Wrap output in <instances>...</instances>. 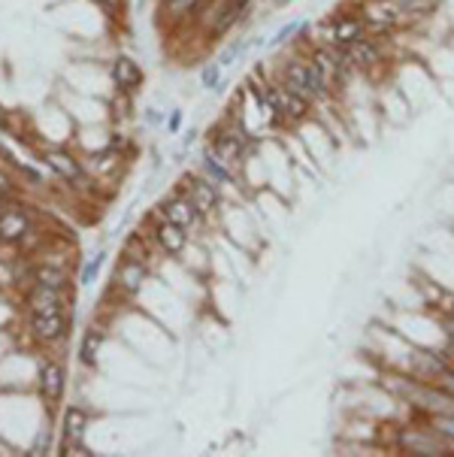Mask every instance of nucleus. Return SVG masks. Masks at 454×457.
<instances>
[{"instance_id":"obj_1","label":"nucleus","mask_w":454,"mask_h":457,"mask_svg":"<svg viewBox=\"0 0 454 457\" xmlns=\"http://www.w3.org/2000/svg\"><path fill=\"white\" fill-rule=\"evenodd\" d=\"M282 85L291 88L294 94L306 97L309 104H321V100L333 97L331 88H327L321 70L315 67V61H303V58H291L285 61V70H282Z\"/></svg>"},{"instance_id":"obj_2","label":"nucleus","mask_w":454,"mask_h":457,"mask_svg":"<svg viewBox=\"0 0 454 457\" xmlns=\"http://www.w3.org/2000/svg\"><path fill=\"white\" fill-rule=\"evenodd\" d=\"M397 451L412 454V457H448L454 454V446L445 442L430 427H400L394 439Z\"/></svg>"},{"instance_id":"obj_3","label":"nucleus","mask_w":454,"mask_h":457,"mask_svg":"<svg viewBox=\"0 0 454 457\" xmlns=\"http://www.w3.org/2000/svg\"><path fill=\"white\" fill-rule=\"evenodd\" d=\"M248 6H251V0H218V6L206 9L203 16H200L206 21V36L209 40H218L227 31H233L236 24L243 21Z\"/></svg>"},{"instance_id":"obj_4","label":"nucleus","mask_w":454,"mask_h":457,"mask_svg":"<svg viewBox=\"0 0 454 457\" xmlns=\"http://www.w3.org/2000/svg\"><path fill=\"white\" fill-rule=\"evenodd\" d=\"M267 100L276 112V121H288V124H297L309 116V100L294 94L291 88H285L282 82L279 85H267Z\"/></svg>"},{"instance_id":"obj_5","label":"nucleus","mask_w":454,"mask_h":457,"mask_svg":"<svg viewBox=\"0 0 454 457\" xmlns=\"http://www.w3.org/2000/svg\"><path fill=\"white\" fill-rule=\"evenodd\" d=\"M179 191L194 203V209L203 215V219H209V215L218 212V206H221V185L212 182L209 176H188Z\"/></svg>"},{"instance_id":"obj_6","label":"nucleus","mask_w":454,"mask_h":457,"mask_svg":"<svg viewBox=\"0 0 454 457\" xmlns=\"http://www.w3.org/2000/svg\"><path fill=\"white\" fill-rule=\"evenodd\" d=\"M85 430H88V412L82 406H70L61 421V454H91L85 446Z\"/></svg>"},{"instance_id":"obj_7","label":"nucleus","mask_w":454,"mask_h":457,"mask_svg":"<svg viewBox=\"0 0 454 457\" xmlns=\"http://www.w3.org/2000/svg\"><path fill=\"white\" fill-rule=\"evenodd\" d=\"M31 318V333L36 342L43 346H55V342H64L67 333H70V318L67 312H49V315H40V312H28Z\"/></svg>"},{"instance_id":"obj_8","label":"nucleus","mask_w":454,"mask_h":457,"mask_svg":"<svg viewBox=\"0 0 454 457\" xmlns=\"http://www.w3.org/2000/svg\"><path fill=\"white\" fill-rule=\"evenodd\" d=\"M36 385H40V397L46 406H58L64 400V388H67V373L58 361H43L40 373H36Z\"/></svg>"},{"instance_id":"obj_9","label":"nucleus","mask_w":454,"mask_h":457,"mask_svg":"<svg viewBox=\"0 0 454 457\" xmlns=\"http://www.w3.org/2000/svg\"><path fill=\"white\" fill-rule=\"evenodd\" d=\"M158 209H161V215H163L167 221L185 227V231H194V227H197L200 221H203V215H200V212L194 209V203L188 200L182 191H176V194H170V197H163Z\"/></svg>"},{"instance_id":"obj_10","label":"nucleus","mask_w":454,"mask_h":457,"mask_svg":"<svg viewBox=\"0 0 454 457\" xmlns=\"http://www.w3.org/2000/svg\"><path fill=\"white\" fill-rule=\"evenodd\" d=\"M34 233V219L28 209L21 206H9L0 212V243H24V236Z\"/></svg>"},{"instance_id":"obj_11","label":"nucleus","mask_w":454,"mask_h":457,"mask_svg":"<svg viewBox=\"0 0 454 457\" xmlns=\"http://www.w3.org/2000/svg\"><path fill=\"white\" fill-rule=\"evenodd\" d=\"M363 28H367V21H363V19L336 16V19L324 28L321 43H324V46H339V49H345L348 43H355L358 36H363Z\"/></svg>"},{"instance_id":"obj_12","label":"nucleus","mask_w":454,"mask_h":457,"mask_svg":"<svg viewBox=\"0 0 454 457\" xmlns=\"http://www.w3.org/2000/svg\"><path fill=\"white\" fill-rule=\"evenodd\" d=\"M43 161H46L49 167H52L67 185H76V188L88 185V173H85V167L70 155V151H64V149H49L46 155H43Z\"/></svg>"},{"instance_id":"obj_13","label":"nucleus","mask_w":454,"mask_h":457,"mask_svg":"<svg viewBox=\"0 0 454 457\" xmlns=\"http://www.w3.org/2000/svg\"><path fill=\"white\" fill-rule=\"evenodd\" d=\"M151 236H155V243L167 251V255H182L185 246H188V231L185 227L167 221L161 212L155 215V233Z\"/></svg>"},{"instance_id":"obj_14","label":"nucleus","mask_w":454,"mask_h":457,"mask_svg":"<svg viewBox=\"0 0 454 457\" xmlns=\"http://www.w3.org/2000/svg\"><path fill=\"white\" fill-rule=\"evenodd\" d=\"M64 300H67V291H58V288L34 282L31 291H28V312H40V315L64 312Z\"/></svg>"},{"instance_id":"obj_15","label":"nucleus","mask_w":454,"mask_h":457,"mask_svg":"<svg viewBox=\"0 0 454 457\" xmlns=\"http://www.w3.org/2000/svg\"><path fill=\"white\" fill-rule=\"evenodd\" d=\"M409 370H412L415 378H424V382H436V378L445 376L451 366H448V361H445L443 351H439V354H433V351H412Z\"/></svg>"},{"instance_id":"obj_16","label":"nucleus","mask_w":454,"mask_h":457,"mask_svg":"<svg viewBox=\"0 0 454 457\" xmlns=\"http://www.w3.org/2000/svg\"><path fill=\"white\" fill-rule=\"evenodd\" d=\"M109 76H112V82H116V88L118 91H124V94H133L136 88L143 85V67L136 64L133 58H128V55H118L116 61H112V70H109Z\"/></svg>"},{"instance_id":"obj_17","label":"nucleus","mask_w":454,"mask_h":457,"mask_svg":"<svg viewBox=\"0 0 454 457\" xmlns=\"http://www.w3.org/2000/svg\"><path fill=\"white\" fill-rule=\"evenodd\" d=\"M146 276H148V266H146V261H136V258H124L121 263H118V270H116V291H121V294H136V291L143 288V282H146Z\"/></svg>"},{"instance_id":"obj_18","label":"nucleus","mask_w":454,"mask_h":457,"mask_svg":"<svg viewBox=\"0 0 454 457\" xmlns=\"http://www.w3.org/2000/svg\"><path fill=\"white\" fill-rule=\"evenodd\" d=\"M363 21L373 24V28H378V31H390V28H397V24L406 21V16H403V9L394 4V0H373V4H367V19Z\"/></svg>"},{"instance_id":"obj_19","label":"nucleus","mask_w":454,"mask_h":457,"mask_svg":"<svg viewBox=\"0 0 454 457\" xmlns=\"http://www.w3.org/2000/svg\"><path fill=\"white\" fill-rule=\"evenodd\" d=\"M345 58L351 61V67H358V70H373L378 61H382V52H378V46L373 40H367V36H358L355 43H348L345 49Z\"/></svg>"},{"instance_id":"obj_20","label":"nucleus","mask_w":454,"mask_h":457,"mask_svg":"<svg viewBox=\"0 0 454 457\" xmlns=\"http://www.w3.org/2000/svg\"><path fill=\"white\" fill-rule=\"evenodd\" d=\"M200 167H203V173L209 176L212 182H218V185H236V176H233V170H231V164H227L212 146L203 149V161H200Z\"/></svg>"},{"instance_id":"obj_21","label":"nucleus","mask_w":454,"mask_h":457,"mask_svg":"<svg viewBox=\"0 0 454 457\" xmlns=\"http://www.w3.org/2000/svg\"><path fill=\"white\" fill-rule=\"evenodd\" d=\"M100 346H104V333H100L97 327H88L85 333H82V346H79V361H82V366L94 370V366H97Z\"/></svg>"},{"instance_id":"obj_22","label":"nucleus","mask_w":454,"mask_h":457,"mask_svg":"<svg viewBox=\"0 0 454 457\" xmlns=\"http://www.w3.org/2000/svg\"><path fill=\"white\" fill-rule=\"evenodd\" d=\"M209 4H212V0H170V9L167 12H170L173 21H185V19L197 21L206 12Z\"/></svg>"},{"instance_id":"obj_23","label":"nucleus","mask_w":454,"mask_h":457,"mask_svg":"<svg viewBox=\"0 0 454 457\" xmlns=\"http://www.w3.org/2000/svg\"><path fill=\"white\" fill-rule=\"evenodd\" d=\"M427 424H430L433 433H439L445 442L454 446V412H433L427 415Z\"/></svg>"},{"instance_id":"obj_24","label":"nucleus","mask_w":454,"mask_h":457,"mask_svg":"<svg viewBox=\"0 0 454 457\" xmlns=\"http://www.w3.org/2000/svg\"><path fill=\"white\" fill-rule=\"evenodd\" d=\"M200 85L206 88V91H212V94H218V91H224V67L218 64H206L203 70H200Z\"/></svg>"},{"instance_id":"obj_25","label":"nucleus","mask_w":454,"mask_h":457,"mask_svg":"<svg viewBox=\"0 0 454 457\" xmlns=\"http://www.w3.org/2000/svg\"><path fill=\"white\" fill-rule=\"evenodd\" d=\"M34 282L49 285V288H58V291H67V273L58 270V266H40L34 273Z\"/></svg>"},{"instance_id":"obj_26","label":"nucleus","mask_w":454,"mask_h":457,"mask_svg":"<svg viewBox=\"0 0 454 457\" xmlns=\"http://www.w3.org/2000/svg\"><path fill=\"white\" fill-rule=\"evenodd\" d=\"M306 28H309V24L303 21V19H294V21H288L285 28H279V31H276V36H273V40H270L267 46H282V43H291L294 36H300V34L306 31Z\"/></svg>"},{"instance_id":"obj_27","label":"nucleus","mask_w":454,"mask_h":457,"mask_svg":"<svg viewBox=\"0 0 454 457\" xmlns=\"http://www.w3.org/2000/svg\"><path fill=\"white\" fill-rule=\"evenodd\" d=\"M124 258H136V261H146L148 258V243L143 233H131L124 239Z\"/></svg>"},{"instance_id":"obj_28","label":"nucleus","mask_w":454,"mask_h":457,"mask_svg":"<svg viewBox=\"0 0 454 457\" xmlns=\"http://www.w3.org/2000/svg\"><path fill=\"white\" fill-rule=\"evenodd\" d=\"M104 251L100 255H94V258H88V263L82 266V273H79V285L82 288H91L94 282H97V276H100V266H104Z\"/></svg>"},{"instance_id":"obj_29","label":"nucleus","mask_w":454,"mask_h":457,"mask_svg":"<svg viewBox=\"0 0 454 457\" xmlns=\"http://www.w3.org/2000/svg\"><path fill=\"white\" fill-rule=\"evenodd\" d=\"M394 4L403 9V16L412 19V16H427L436 6V0H394Z\"/></svg>"},{"instance_id":"obj_30","label":"nucleus","mask_w":454,"mask_h":457,"mask_svg":"<svg viewBox=\"0 0 454 457\" xmlns=\"http://www.w3.org/2000/svg\"><path fill=\"white\" fill-rule=\"evenodd\" d=\"M248 46H251V43H243V40H236L233 46H227L224 52L218 55V64H221L224 70H227V67H233V61H236L239 55H246V52H248Z\"/></svg>"},{"instance_id":"obj_31","label":"nucleus","mask_w":454,"mask_h":457,"mask_svg":"<svg viewBox=\"0 0 454 457\" xmlns=\"http://www.w3.org/2000/svg\"><path fill=\"white\" fill-rule=\"evenodd\" d=\"M433 385H436L439 391H443V393H448V397L454 400V370H448L445 376H439V378H436Z\"/></svg>"},{"instance_id":"obj_32","label":"nucleus","mask_w":454,"mask_h":457,"mask_svg":"<svg viewBox=\"0 0 454 457\" xmlns=\"http://www.w3.org/2000/svg\"><path fill=\"white\" fill-rule=\"evenodd\" d=\"M49 448H52V436H49V433H43L40 439L34 442V448H31L28 454H31V457H40V454H49Z\"/></svg>"},{"instance_id":"obj_33","label":"nucleus","mask_w":454,"mask_h":457,"mask_svg":"<svg viewBox=\"0 0 454 457\" xmlns=\"http://www.w3.org/2000/svg\"><path fill=\"white\" fill-rule=\"evenodd\" d=\"M109 149H112V151H124V149H131V139L124 136V134H112Z\"/></svg>"},{"instance_id":"obj_34","label":"nucleus","mask_w":454,"mask_h":457,"mask_svg":"<svg viewBox=\"0 0 454 457\" xmlns=\"http://www.w3.org/2000/svg\"><path fill=\"white\" fill-rule=\"evenodd\" d=\"M94 4L100 9H106L109 16H118V12H121V0H94Z\"/></svg>"},{"instance_id":"obj_35","label":"nucleus","mask_w":454,"mask_h":457,"mask_svg":"<svg viewBox=\"0 0 454 457\" xmlns=\"http://www.w3.org/2000/svg\"><path fill=\"white\" fill-rule=\"evenodd\" d=\"M179 128H182V112L173 109L170 119H167V131H170V134H179Z\"/></svg>"},{"instance_id":"obj_36","label":"nucleus","mask_w":454,"mask_h":457,"mask_svg":"<svg viewBox=\"0 0 454 457\" xmlns=\"http://www.w3.org/2000/svg\"><path fill=\"white\" fill-rule=\"evenodd\" d=\"M12 191H16V188H12V179H9V176H6L4 170H0V194L12 200Z\"/></svg>"},{"instance_id":"obj_37","label":"nucleus","mask_w":454,"mask_h":457,"mask_svg":"<svg viewBox=\"0 0 454 457\" xmlns=\"http://www.w3.org/2000/svg\"><path fill=\"white\" fill-rule=\"evenodd\" d=\"M21 173H24V176H28V179H31L34 185H43V176H40V173H36V170L31 167V164H21Z\"/></svg>"},{"instance_id":"obj_38","label":"nucleus","mask_w":454,"mask_h":457,"mask_svg":"<svg viewBox=\"0 0 454 457\" xmlns=\"http://www.w3.org/2000/svg\"><path fill=\"white\" fill-rule=\"evenodd\" d=\"M443 354H445V361H448V366H451V370H454V339L448 336V346L443 348Z\"/></svg>"},{"instance_id":"obj_39","label":"nucleus","mask_w":454,"mask_h":457,"mask_svg":"<svg viewBox=\"0 0 454 457\" xmlns=\"http://www.w3.org/2000/svg\"><path fill=\"white\" fill-rule=\"evenodd\" d=\"M146 121L155 128V124H161V112L158 109H146Z\"/></svg>"},{"instance_id":"obj_40","label":"nucleus","mask_w":454,"mask_h":457,"mask_svg":"<svg viewBox=\"0 0 454 457\" xmlns=\"http://www.w3.org/2000/svg\"><path fill=\"white\" fill-rule=\"evenodd\" d=\"M443 324H445V333L454 339V315H445V318H443Z\"/></svg>"},{"instance_id":"obj_41","label":"nucleus","mask_w":454,"mask_h":457,"mask_svg":"<svg viewBox=\"0 0 454 457\" xmlns=\"http://www.w3.org/2000/svg\"><path fill=\"white\" fill-rule=\"evenodd\" d=\"M194 139H197V131H188V136H185V149H188V146H191V143H194Z\"/></svg>"},{"instance_id":"obj_42","label":"nucleus","mask_w":454,"mask_h":457,"mask_svg":"<svg viewBox=\"0 0 454 457\" xmlns=\"http://www.w3.org/2000/svg\"><path fill=\"white\" fill-rule=\"evenodd\" d=\"M9 203H12V200H9V197H4V194H0V212H4V209H6V206H9Z\"/></svg>"},{"instance_id":"obj_43","label":"nucleus","mask_w":454,"mask_h":457,"mask_svg":"<svg viewBox=\"0 0 454 457\" xmlns=\"http://www.w3.org/2000/svg\"><path fill=\"white\" fill-rule=\"evenodd\" d=\"M451 315H454V303H451Z\"/></svg>"}]
</instances>
